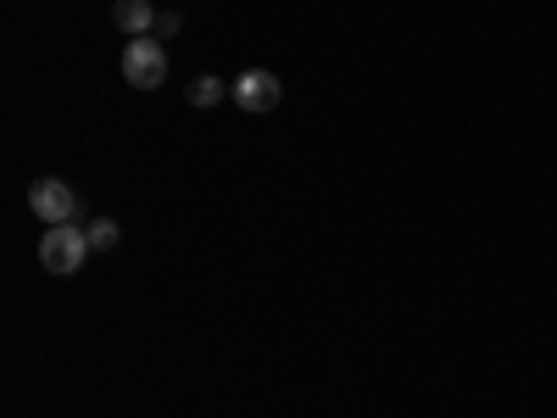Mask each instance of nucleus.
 <instances>
[{
    "mask_svg": "<svg viewBox=\"0 0 557 418\" xmlns=\"http://www.w3.org/2000/svg\"><path fill=\"white\" fill-rule=\"evenodd\" d=\"M123 78H128L134 89H157V84H168V45H162L157 34L128 39V45H123Z\"/></svg>",
    "mask_w": 557,
    "mask_h": 418,
    "instance_id": "f257e3e1",
    "label": "nucleus"
},
{
    "mask_svg": "<svg viewBox=\"0 0 557 418\" xmlns=\"http://www.w3.org/2000/svg\"><path fill=\"white\" fill-rule=\"evenodd\" d=\"M89 251H96V246H89V235L78 223H57V229H45V241H39L45 273H78Z\"/></svg>",
    "mask_w": 557,
    "mask_h": 418,
    "instance_id": "f03ea898",
    "label": "nucleus"
},
{
    "mask_svg": "<svg viewBox=\"0 0 557 418\" xmlns=\"http://www.w3.org/2000/svg\"><path fill=\"white\" fill-rule=\"evenodd\" d=\"M28 212H34L45 229H57V223H78V196L67 190L62 179H34V184H28Z\"/></svg>",
    "mask_w": 557,
    "mask_h": 418,
    "instance_id": "7ed1b4c3",
    "label": "nucleus"
},
{
    "mask_svg": "<svg viewBox=\"0 0 557 418\" xmlns=\"http://www.w3.org/2000/svg\"><path fill=\"white\" fill-rule=\"evenodd\" d=\"M228 96H235V107H240V112H251V118H257V112H273L285 89H278V78H273L268 67H246L235 84H228Z\"/></svg>",
    "mask_w": 557,
    "mask_h": 418,
    "instance_id": "20e7f679",
    "label": "nucleus"
},
{
    "mask_svg": "<svg viewBox=\"0 0 557 418\" xmlns=\"http://www.w3.org/2000/svg\"><path fill=\"white\" fill-rule=\"evenodd\" d=\"M157 17H162V12H151V0H117V7H112V23H117L123 34H134V39L151 34Z\"/></svg>",
    "mask_w": 557,
    "mask_h": 418,
    "instance_id": "39448f33",
    "label": "nucleus"
},
{
    "mask_svg": "<svg viewBox=\"0 0 557 418\" xmlns=\"http://www.w3.org/2000/svg\"><path fill=\"white\" fill-rule=\"evenodd\" d=\"M223 96H228V84H223L218 73H201V78L190 84V107H201V112H207V107H218Z\"/></svg>",
    "mask_w": 557,
    "mask_h": 418,
    "instance_id": "423d86ee",
    "label": "nucleus"
},
{
    "mask_svg": "<svg viewBox=\"0 0 557 418\" xmlns=\"http://www.w3.org/2000/svg\"><path fill=\"white\" fill-rule=\"evenodd\" d=\"M84 235H89V246H96V251H112V246H117V223H112V218H96Z\"/></svg>",
    "mask_w": 557,
    "mask_h": 418,
    "instance_id": "0eeeda50",
    "label": "nucleus"
}]
</instances>
